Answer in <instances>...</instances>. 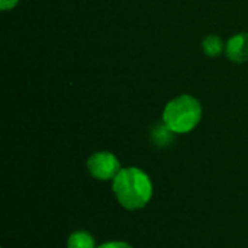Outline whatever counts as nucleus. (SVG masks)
Here are the masks:
<instances>
[{
    "label": "nucleus",
    "mask_w": 248,
    "mask_h": 248,
    "mask_svg": "<svg viewBox=\"0 0 248 248\" xmlns=\"http://www.w3.org/2000/svg\"><path fill=\"white\" fill-rule=\"evenodd\" d=\"M112 190L121 206L128 211L142 209L153 198L151 179L138 167L122 169L112 180Z\"/></svg>",
    "instance_id": "1"
},
{
    "label": "nucleus",
    "mask_w": 248,
    "mask_h": 248,
    "mask_svg": "<svg viewBox=\"0 0 248 248\" xmlns=\"http://www.w3.org/2000/svg\"><path fill=\"white\" fill-rule=\"evenodd\" d=\"M202 118L201 102L189 94H182L167 103L163 112V122L174 134H187L193 131Z\"/></svg>",
    "instance_id": "2"
},
{
    "label": "nucleus",
    "mask_w": 248,
    "mask_h": 248,
    "mask_svg": "<svg viewBox=\"0 0 248 248\" xmlns=\"http://www.w3.org/2000/svg\"><path fill=\"white\" fill-rule=\"evenodd\" d=\"M89 173L97 180H113L122 170L118 157L109 151H100L93 154L87 160Z\"/></svg>",
    "instance_id": "3"
},
{
    "label": "nucleus",
    "mask_w": 248,
    "mask_h": 248,
    "mask_svg": "<svg viewBox=\"0 0 248 248\" xmlns=\"http://www.w3.org/2000/svg\"><path fill=\"white\" fill-rule=\"evenodd\" d=\"M225 52L234 62L248 61V33H238L232 36L225 46Z\"/></svg>",
    "instance_id": "4"
},
{
    "label": "nucleus",
    "mask_w": 248,
    "mask_h": 248,
    "mask_svg": "<svg viewBox=\"0 0 248 248\" xmlns=\"http://www.w3.org/2000/svg\"><path fill=\"white\" fill-rule=\"evenodd\" d=\"M67 248H97L92 234L86 231L73 232L67 240Z\"/></svg>",
    "instance_id": "5"
},
{
    "label": "nucleus",
    "mask_w": 248,
    "mask_h": 248,
    "mask_svg": "<svg viewBox=\"0 0 248 248\" xmlns=\"http://www.w3.org/2000/svg\"><path fill=\"white\" fill-rule=\"evenodd\" d=\"M173 135H174V132L163 122V125H158V126L154 128V131L151 134V138H153V141H154L155 145L164 147V145H167V144L171 142Z\"/></svg>",
    "instance_id": "6"
},
{
    "label": "nucleus",
    "mask_w": 248,
    "mask_h": 248,
    "mask_svg": "<svg viewBox=\"0 0 248 248\" xmlns=\"http://www.w3.org/2000/svg\"><path fill=\"white\" fill-rule=\"evenodd\" d=\"M203 51L206 55L209 57H217L222 52L224 49V42L219 36H215V35H209L203 39Z\"/></svg>",
    "instance_id": "7"
},
{
    "label": "nucleus",
    "mask_w": 248,
    "mask_h": 248,
    "mask_svg": "<svg viewBox=\"0 0 248 248\" xmlns=\"http://www.w3.org/2000/svg\"><path fill=\"white\" fill-rule=\"evenodd\" d=\"M97 248H134L132 246H129L128 243L124 241H110V243H105L102 246H99Z\"/></svg>",
    "instance_id": "8"
},
{
    "label": "nucleus",
    "mask_w": 248,
    "mask_h": 248,
    "mask_svg": "<svg viewBox=\"0 0 248 248\" xmlns=\"http://www.w3.org/2000/svg\"><path fill=\"white\" fill-rule=\"evenodd\" d=\"M19 0H0V7L1 10H9V9H13L16 4H17Z\"/></svg>",
    "instance_id": "9"
}]
</instances>
